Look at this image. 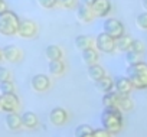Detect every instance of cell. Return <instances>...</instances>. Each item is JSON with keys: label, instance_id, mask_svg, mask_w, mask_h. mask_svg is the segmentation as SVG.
Masks as SVG:
<instances>
[{"label": "cell", "instance_id": "obj_1", "mask_svg": "<svg viewBox=\"0 0 147 137\" xmlns=\"http://www.w3.org/2000/svg\"><path fill=\"white\" fill-rule=\"evenodd\" d=\"M101 126L104 130H107L111 134H117L121 131L124 126L123 113L117 107H108L104 108L101 113Z\"/></svg>", "mask_w": 147, "mask_h": 137}, {"label": "cell", "instance_id": "obj_2", "mask_svg": "<svg viewBox=\"0 0 147 137\" xmlns=\"http://www.w3.org/2000/svg\"><path fill=\"white\" fill-rule=\"evenodd\" d=\"M20 23V18L16 12L5 9L0 12V35L12 38L18 35V28Z\"/></svg>", "mask_w": 147, "mask_h": 137}, {"label": "cell", "instance_id": "obj_3", "mask_svg": "<svg viewBox=\"0 0 147 137\" xmlns=\"http://www.w3.org/2000/svg\"><path fill=\"white\" fill-rule=\"evenodd\" d=\"M127 77L130 78L136 90H146L147 88V63L140 61L137 63L128 65Z\"/></svg>", "mask_w": 147, "mask_h": 137}, {"label": "cell", "instance_id": "obj_4", "mask_svg": "<svg viewBox=\"0 0 147 137\" xmlns=\"http://www.w3.org/2000/svg\"><path fill=\"white\" fill-rule=\"evenodd\" d=\"M94 48L102 53H114L117 51L115 49V39L111 38L110 35L101 32L94 38Z\"/></svg>", "mask_w": 147, "mask_h": 137}, {"label": "cell", "instance_id": "obj_5", "mask_svg": "<svg viewBox=\"0 0 147 137\" xmlns=\"http://www.w3.org/2000/svg\"><path fill=\"white\" fill-rule=\"evenodd\" d=\"M102 32L110 35L111 38L117 39L120 36H123L125 33V29H124V25L121 20L115 19V18H105L104 19V23H102Z\"/></svg>", "mask_w": 147, "mask_h": 137}, {"label": "cell", "instance_id": "obj_6", "mask_svg": "<svg viewBox=\"0 0 147 137\" xmlns=\"http://www.w3.org/2000/svg\"><path fill=\"white\" fill-rule=\"evenodd\" d=\"M39 33V26L32 19H20L18 28V36L22 39H33Z\"/></svg>", "mask_w": 147, "mask_h": 137}, {"label": "cell", "instance_id": "obj_7", "mask_svg": "<svg viewBox=\"0 0 147 137\" xmlns=\"http://www.w3.org/2000/svg\"><path fill=\"white\" fill-rule=\"evenodd\" d=\"M20 107V100L16 94L0 95V110L5 113H16Z\"/></svg>", "mask_w": 147, "mask_h": 137}, {"label": "cell", "instance_id": "obj_8", "mask_svg": "<svg viewBox=\"0 0 147 137\" xmlns=\"http://www.w3.org/2000/svg\"><path fill=\"white\" fill-rule=\"evenodd\" d=\"M91 10L95 18H101V19L108 18L113 10L111 0H94L91 5Z\"/></svg>", "mask_w": 147, "mask_h": 137}, {"label": "cell", "instance_id": "obj_9", "mask_svg": "<svg viewBox=\"0 0 147 137\" xmlns=\"http://www.w3.org/2000/svg\"><path fill=\"white\" fill-rule=\"evenodd\" d=\"M51 85H52V81L45 74H36L30 80V87L36 92H45V91H48L51 88Z\"/></svg>", "mask_w": 147, "mask_h": 137}, {"label": "cell", "instance_id": "obj_10", "mask_svg": "<svg viewBox=\"0 0 147 137\" xmlns=\"http://www.w3.org/2000/svg\"><path fill=\"white\" fill-rule=\"evenodd\" d=\"M68 120H69V115H68L66 110L62 108V107H55V108H52L51 113H49V121H51L53 126H56V127L66 124Z\"/></svg>", "mask_w": 147, "mask_h": 137}, {"label": "cell", "instance_id": "obj_11", "mask_svg": "<svg viewBox=\"0 0 147 137\" xmlns=\"http://www.w3.org/2000/svg\"><path fill=\"white\" fill-rule=\"evenodd\" d=\"M2 49H3V58L7 62L18 63V62H20L23 59V52L16 45H7V46H5Z\"/></svg>", "mask_w": 147, "mask_h": 137}, {"label": "cell", "instance_id": "obj_12", "mask_svg": "<svg viewBox=\"0 0 147 137\" xmlns=\"http://www.w3.org/2000/svg\"><path fill=\"white\" fill-rule=\"evenodd\" d=\"M114 88L120 95H130L134 87L128 77H117L114 80Z\"/></svg>", "mask_w": 147, "mask_h": 137}, {"label": "cell", "instance_id": "obj_13", "mask_svg": "<svg viewBox=\"0 0 147 137\" xmlns=\"http://www.w3.org/2000/svg\"><path fill=\"white\" fill-rule=\"evenodd\" d=\"M75 12H77V13H75V15H77V19H78V22H81V23L88 25V23H91V22L95 19V16H94V13H92V10H91L90 6H85V5L78 3Z\"/></svg>", "mask_w": 147, "mask_h": 137}, {"label": "cell", "instance_id": "obj_14", "mask_svg": "<svg viewBox=\"0 0 147 137\" xmlns=\"http://www.w3.org/2000/svg\"><path fill=\"white\" fill-rule=\"evenodd\" d=\"M5 124H6V127L9 130H13V131L20 130L23 127L22 126V117L18 114V111L16 113H6V115H5Z\"/></svg>", "mask_w": 147, "mask_h": 137}, {"label": "cell", "instance_id": "obj_15", "mask_svg": "<svg viewBox=\"0 0 147 137\" xmlns=\"http://www.w3.org/2000/svg\"><path fill=\"white\" fill-rule=\"evenodd\" d=\"M48 71L51 75L53 77H61L65 74L66 71V65L62 59H55V61H49L48 63Z\"/></svg>", "mask_w": 147, "mask_h": 137}, {"label": "cell", "instance_id": "obj_16", "mask_svg": "<svg viewBox=\"0 0 147 137\" xmlns=\"http://www.w3.org/2000/svg\"><path fill=\"white\" fill-rule=\"evenodd\" d=\"M87 75H88V78L91 80V81H98V80H101L102 77H105L107 75V72H105V70H104V66H101L100 63H94V65H90L88 68H87Z\"/></svg>", "mask_w": 147, "mask_h": 137}, {"label": "cell", "instance_id": "obj_17", "mask_svg": "<svg viewBox=\"0 0 147 137\" xmlns=\"http://www.w3.org/2000/svg\"><path fill=\"white\" fill-rule=\"evenodd\" d=\"M20 117H22V126L25 128H30L32 130V128H36L38 124H39L38 115L35 113H32V111H25Z\"/></svg>", "mask_w": 147, "mask_h": 137}, {"label": "cell", "instance_id": "obj_18", "mask_svg": "<svg viewBox=\"0 0 147 137\" xmlns=\"http://www.w3.org/2000/svg\"><path fill=\"white\" fill-rule=\"evenodd\" d=\"M74 43H75V48L81 52L88 48H94V39L88 35H78L75 40H74Z\"/></svg>", "mask_w": 147, "mask_h": 137}, {"label": "cell", "instance_id": "obj_19", "mask_svg": "<svg viewBox=\"0 0 147 137\" xmlns=\"http://www.w3.org/2000/svg\"><path fill=\"white\" fill-rule=\"evenodd\" d=\"M95 88H97L100 92H102V94L110 92V91L114 90V80H113L111 77L105 75V77H102L101 80L95 81Z\"/></svg>", "mask_w": 147, "mask_h": 137}, {"label": "cell", "instance_id": "obj_20", "mask_svg": "<svg viewBox=\"0 0 147 137\" xmlns=\"http://www.w3.org/2000/svg\"><path fill=\"white\" fill-rule=\"evenodd\" d=\"M82 59L87 63V66L94 65V63H98V61H100V52L95 48H88V49L82 51Z\"/></svg>", "mask_w": 147, "mask_h": 137}, {"label": "cell", "instance_id": "obj_21", "mask_svg": "<svg viewBox=\"0 0 147 137\" xmlns=\"http://www.w3.org/2000/svg\"><path fill=\"white\" fill-rule=\"evenodd\" d=\"M45 55L49 61L55 59H63V51L59 45H48L45 49Z\"/></svg>", "mask_w": 147, "mask_h": 137}, {"label": "cell", "instance_id": "obj_22", "mask_svg": "<svg viewBox=\"0 0 147 137\" xmlns=\"http://www.w3.org/2000/svg\"><path fill=\"white\" fill-rule=\"evenodd\" d=\"M133 40L134 39L131 36H128V35L124 33L123 36H120V38L115 39V49L120 51V52H127V51H130Z\"/></svg>", "mask_w": 147, "mask_h": 137}, {"label": "cell", "instance_id": "obj_23", "mask_svg": "<svg viewBox=\"0 0 147 137\" xmlns=\"http://www.w3.org/2000/svg\"><path fill=\"white\" fill-rule=\"evenodd\" d=\"M115 107H117L121 113H123V111H130V110H133L134 103H133V100L130 98V95H120V94H118Z\"/></svg>", "mask_w": 147, "mask_h": 137}, {"label": "cell", "instance_id": "obj_24", "mask_svg": "<svg viewBox=\"0 0 147 137\" xmlns=\"http://www.w3.org/2000/svg\"><path fill=\"white\" fill-rule=\"evenodd\" d=\"M117 98H118V92H117L115 90H113V91H110V92H105V94L102 95V105H104V108L115 107Z\"/></svg>", "mask_w": 147, "mask_h": 137}, {"label": "cell", "instance_id": "obj_25", "mask_svg": "<svg viewBox=\"0 0 147 137\" xmlns=\"http://www.w3.org/2000/svg\"><path fill=\"white\" fill-rule=\"evenodd\" d=\"M0 92L2 95L5 94H16V87L12 81H5V82H0Z\"/></svg>", "mask_w": 147, "mask_h": 137}, {"label": "cell", "instance_id": "obj_26", "mask_svg": "<svg viewBox=\"0 0 147 137\" xmlns=\"http://www.w3.org/2000/svg\"><path fill=\"white\" fill-rule=\"evenodd\" d=\"M92 133H94V128H92L90 124H80V126L75 128V137H82V136L92 134Z\"/></svg>", "mask_w": 147, "mask_h": 137}, {"label": "cell", "instance_id": "obj_27", "mask_svg": "<svg viewBox=\"0 0 147 137\" xmlns=\"http://www.w3.org/2000/svg\"><path fill=\"white\" fill-rule=\"evenodd\" d=\"M56 3L59 7H62L65 10H72V9H77L78 0H56Z\"/></svg>", "mask_w": 147, "mask_h": 137}, {"label": "cell", "instance_id": "obj_28", "mask_svg": "<svg viewBox=\"0 0 147 137\" xmlns=\"http://www.w3.org/2000/svg\"><path fill=\"white\" fill-rule=\"evenodd\" d=\"M141 56H143V55H140V53H137V52H134V51H127V52H125V61H127L128 65H133V63L140 62V61H141Z\"/></svg>", "mask_w": 147, "mask_h": 137}, {"label": "cell", "instance_id": "obj_29", "mask_svg": "<svg viewBox=\"0 0 147 137\" xmlns=\"http://www.w3.org/2000/svg\"><path fill=\"white\" fill-rule=\"evenodd\" d=\"M136 25L138 29L141 30H147V12H143V13H138L137 18H136Z\"/></svg>", "mask_w": 147, "mask_h": 137}, {"label": "cell", "instance_id": "obj_30", "mask_svg": "<svg viewBox=\"0 0 147 137\" xmlns=\"http://www.w3.org/2000/svg\"><path fill=\"white\" fill-rule=\"evenodd\" d=\"M130 51H134V52L143 55V53L146 52V45H144V42H141V40H138V39H134L133 43H131Z\"/></svg>", "mask_w": 147, "mask_h": 137}, {"label": "cell", "instance_id": "obj_31", "mask_svg": "<svg viewBox=\"0 0 147 137\" xmlns=\"http://www.w3.org/2000/svg\"><path fill=\"white\" fill-rule=\"evenodd\" d=\"M38 5L42 7V9H46V10H51V9H55L58 6L56 0H36Z\"/></svg>", "mask_w": 147, "mask_h": 137}, {"label": "cell", "instance_id": "obj_32", "mask_svg": "<svg viewBox=\"0 0 147 137\" xmlns=\"http://www.w3.org/2000/svg\"><path fill=\"white\" fill-rule=\"evenodd\" d=\"M5 81H12V72L6 66L0 65V82H5Z\"/></svg>", "mask_w": 147, "mask_h": 137}, {"label": "cell", "instance_id": "obj_33", "mask_svg": "<svg viewBox=\"0 0 147 137\" xmlns=\"http://www.w3.org/2000/svg\"><path fill=\"white\" fill-rule=\"evenodd\" d=\"M94 137H113V134L108 133L104 128H95L94 130Z\"/></svg>", "mask_w": 147, "mask_h": 137}, {"label": "cell", "instance_id": "obj_34", "mask_svg": "<svg viewBox=\"0 0 147 137\" xmlns=\"http://www.w3.org/2000/svg\"><path fill=\"white\" fill-rule=\"evenodd\" d=\"M92 2H94V0H80V3H81V5H85V6H90V7H91Z\"/></svg>", "mask_w": 147, "mask_h": 137}, {"label": "cell", "instance_id": "obj_35", "mask_svg": "<svg viewBox=\"0 0 147 137\" xmlns=\"http://www.w3.org/2000/svg\"><path fill=\"white\" fill-rule=\"evenodd\" d=\"M5 9H7V6H6V2H5V0H0V12H2V10H5Z\"/></svg>", "mask_w": 147, "mask_h": 137}, {"label": "cell", "instance_id": "obj_36", "mask_svg": "<svg viewBox=\"0 0 147 137\" xmlns=\"http://www.w3.org/2000/svg\"><path fill=\"white\" fill-rule=\"evenodd\" d=\"M141 5H143V7H144L146 12H147V0H141Z\"/></svg>", "mask_w": 147, "mask_h": 137}, {"label": "cell", "instance_id": "obj_37", "mask_svg": "<svg viewBox=\"0 0 147 137\" xmlns=\"http://www.w3.org/2000/svg\"><path fill=\"white\" fill-rule=\"evenodd\" d=\"M2 61H5V58H3V49L0 48V62H2Z\"/></svg>", "mask_w": 147, "mask_h": 137}, {"label": "cell", "instance_id": "obj_38", "mask_svg": "<svg viewBox=\"0 0 147 137\" xmlns=\"http://www.w3.org/2000/svg\"><path fill=\"white\" fill-rule=\"evenodd\" d=\"M82 137H94V133H92V134H87V136H82Z\"/></svg>", "mask_w": 147, "mask_h": 137}]
</instances>
